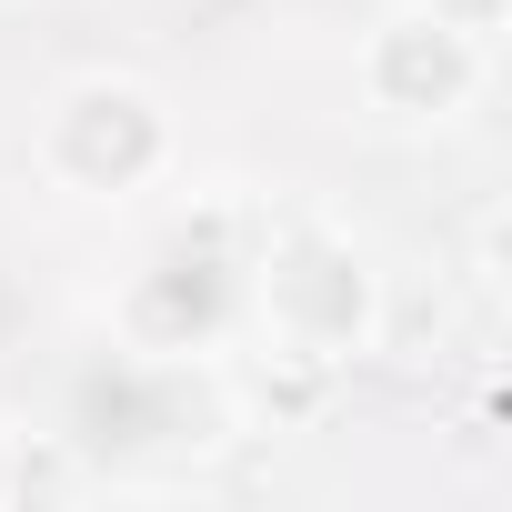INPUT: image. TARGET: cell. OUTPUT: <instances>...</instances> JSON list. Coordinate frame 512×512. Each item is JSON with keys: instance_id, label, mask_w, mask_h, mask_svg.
I'll use <instances>...</instances> for the list:
<instances>
[{"instance_id": "cell-1", "label": "cell", "mask_w": 512, "mask_h": 512, "mask_svg": "<svg viewBox=\"0 0 512 512\" xmlns=\"http://www.w3.org/2000/svg\"><path fill=\"white\" fill-rule=\"evenodd\" d=\"M251 302H262L272 342L292 362H352L382 332V272L362 262V241L322 211H292L251 251Z\"/></svg>"}, {"instance_id": "cell-2", "label": "cell", "mask_w": 512, "mask_h": 512, "mask_svg": "<svg viewBox=\"0 0 512 512\" xmlns=\"http://www.w3.org/2000/svg\"><path fill=\"white\" fill-rule=\"evenodd\" d=\"M161 161H171V111H161V91L131 81V71H91V81H71V91L41 111V171H51L61 191H81V201H121V191H141Z\"/></svg>"}, {"instance_id": "cell-3", "label": "cell", "mask_w": 512, "mask_h": 512, "mask_svg": "<svg viewBox=\"0 0 512 512\" xmlns=\"http://www.w3.org/2000/svg\"><path fill=\"white\" fill-rule=\"evenodd\" d=\"M482 61H492L482 41H462L422 0H402V11H382L362 31V101L382 121H462L482 91Z\"/></svg>"}, {"instance_id": "cell-4", "label": "cell", "mask_w": 512, "mask_h": 512, "mask_svg": "<svg viewBox=\"0 0 512 512\" xmlns=\"http://www.w3.org/2000/svg\"><path fill=\"white\" fill-rule=\"evenodd\" d=\"M422 11H432V21H452L462 41H482V51H492V41H502V21H512V0H422Z\"/></svg>"}, {"instance_id": "cell-5", "label": "cell", "mask_w": 512, "mask_h": 512, "mask_svg": "<svg viewBox=\"0 0 512 512\" xmlns=\"http://www.w3.org/2000/svg\"><path fill=\"white\" fill-rule=\"evenodd\" d=\"M0 502H11V442H0Z\"/></svg>"}]
</instances>
